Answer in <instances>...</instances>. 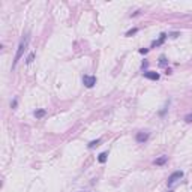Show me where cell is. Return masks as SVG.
Here are the masks:
<instances>
[{
    "mask_svg": "<svg viewBox=\"0 0 192 192\" xmlns=\"http://www.w3.org/2000/svg\"><path fill=\"white\" fill-rule=\"evenodd\" d=\"M27 44H29V35H26L21 41H20V45H18V48H17V53H15V57H14V63H12V69H15V66H17V63L20 62V59L23 57V54H24V51H26V48H27Z\"/></svg>",
    "mask_w": 192,
    "mask_h": 192,
    "instance_id": "1",
    "label": "cell"
},
{
    "mask_svg": "<svg viewBox=\"0 0 192 192\" xmlns=\"http://www.w3.org/2000/svg\"><path fill=\"white\" fill-rule=\"evenodd\" d=\"M182 177H183V171H180V170H179V171L171 173V176L168 177V182H167V183H168V186H173V185H174L176 182H179Z\"/></svg>",
    "mask_w": 192,
    "mask_h": 192,
    "instance_id": "2",
    "label": "cell"
},
{
    "mask_svg": "<svg viewBox=\"0 0 192 192\" xmlns=\"http://www.w3.org/2000/svg\"><path fill=\"white\" fill-rule=\"evenodd\" d=\"M83 83L87 89H92L96 84V77L95 75H83Z\"/></svg>",
    "mask_w": 192,
    "mask_h": 192,
    "instance_id": "3",
    "label": "cell"
},
{
    "mask_svg": "<svg viewBox=\"0 0 192 192\" xmlns=\"http://www.w3.org/2000/svg\"><path fill=\"white\" fill-rule=\"evenodd\" d=\"M149 138H150V134H149V132H146V131L138 132V134H137V137H135L137 143H140V144H144V143H146Z\"/></svg>",
    "mask_w": 192,
    "mask_h": 192,
    "instance_id": "4",
    "label": "cell"
},
{
    "mask_svg": "<svg viewBox=\"0 0 192 192\" xmlns=\"http://www.w3.org/2000/svg\"><path fill=\"white\" fill-rule=\"evenodd\" d=\"M167 38H168V35H167V33H161V35H159V38H158V39H155V41L152 42V48L161 47V45L165 42V39H167Z\"/></svg>",
    "mask_w": 192,
    "mask_h": 192,
    "instance_id": "5",
    "label": "cell"
},
{
    "mask_svg": "<svg viewBox=\"0 0 192 192\" xmlns=\"http://www.w3.org/2000/svg\"><path fill=\"white\" fill-rule=\"evenodd\" d=\"M143 77L147 78V80H152V81H158L159 80V74L155 72V71H144L143 72Z\"/></svg>",
    "mask_w": 192,
    "mask_h": 192,
    "instance_id": "6",
    "label": "cell"
},
{
    "mask_svg": "<svg viewBox=\"0 0 192 192\" xmlns=\"http://www.w3.org/2000/svg\"><path fill=\"white\" fill-rule=\"evenodd\" d=\"M167 161H168V156H159L158 159H155V162H153V164L161 167V165H165V164H167Z\"/></svg>",
    "mask_w": 192,
    "mask_h": 192,
    "instance_id": "7",
    "label": "cell"
},
{
    "mask_svg": "<svg viewBox=\"0 0 192 192\" xmlns=\"http://www.w3.org/2000/svg\"><path fill=\"white\" fill-rule=\"evenodd\" d=\"M107 159H108V152H102V153L98 156V161H99L101 164H105Z\"/></svg>",
    "mask_w": 192,
    "mask_h": 192,
    "instance_id": "8",
    "label": "cell"
},
{
    "mask_svg": "<svg viewBox=\"0 0 192 192\" xmlns=\"http://www.w3.org/2000/svg\"><path fill=\"white\" fill-rule=\"evenodd\" d=\"M99 144H101V140L98 138V140H93V141H90V143L87 144V147H89V149H95V147H98Z\"/></svg>",
    "mask_w": 192,
    "mask_h": 192,
    "instance_id": "9",
    "label": "cell"
},
{
    "mask_svg": "<svg viewBox=\"0 0 192 192\" xmlns=\"http://www.w3.org/2000/svg\"><path fill=\"white\" fill-rule=\"evenodd\" d=\"M33 114H35V117H36V119H41V117H44V116L47 114V111H45V110H36Z\"/></svg>",
    "mask_w": 192,
    "mask_h": 192,
    "instance_id": "10",
    "label": "cell"
},
{
    "mask_svg": "<svg viewBox=\"0 0 192 192\" xmlns=\"http://www.w3.org/2000/svg\"><path fill=\"white\" fill-rule=\"evenodd\" d=\"M167 63H168V60H167V57H165L164 54H162V56H159V66L162 68V66H165Z\"/></svg>",
    "mask_w": 192,
    "mask_h": 192,
    "instance_id": "11",
    "label": "cell"
},
{
    "mask_svg": "<svg viewBox=\"0 0 192 192\" xmlns=\"http://www.w3.org/2000/svg\"><path fill=\"white\" fill-rule=\"evenodd\" d=\"M33 59H35V53H30V54L27 56V59H26V63H27V65H30V63L33 62Z\"/></svg>",
    "mask_w": 192,
    "mask_h": 192,
    "instance_id": "12",
    "label": "cell"
},
{
    "mask_svg": "<svg viewBox=\"0 0 192 192\" xmlns=\"http://www.w3.org/2000/svg\"><path fill=\"white\" fill-rule=\"evenodd\" d=\"M137 32H138V29H137V27H134V29H131V30H128V32H126V36L129 38V36H132V35H135Z\"/></svg>",
    "mask_w": 192,
    "mask_h": 192,
    "instance_id": "13",
    "label": "cell"
},
{
    "mask_svg": "<svg viewBox=\"0 0 192 192\" xmlns=\"http://www.w3.org/2000/svg\"><path fill=\"white\" fill-rule=\"evenodd\" d=\"M168 107H170V101H168V102L165 104V107H164V110H162V111H159V116H164V114L167 113V110H168Z\"/></svg>",
    "mask_w": 192,
    "mask_h": 192,
    "instance_id": "14",
    "label": "cell"
},
{
    "mask_svg": "<svg viewBox=\"0 0 192 192\" xmlns=\"http://www.w3.org/2000/svg\"><path fill=\"white\" fill-rule=\"evenodd\" d=\"M185 122L186 123H192V113H189V114L185 116Z\"/></svg>",
    "mask_w": 192,
    "mask_h": 192,
    "instance_id": "15",
    "label": "cell"
},
{
    "mask_svg": "<svg viewBox=\"0 0 192 192\" xmlns=\"http://www.w3.org/2000/svg\"><path fill=\"white\" fill-rule=\"evenodd\" d=\"M168 36H170V38H173V39H176V38L179 36V32H173V33H170Z\"/></svg>",
    "mask_w": 192,
    "mask_h": 192,
    "instance_id": "16",
    "label": "cell"
},
{
    "mask_svg": "<svg viewBox=\"0 0 192 192\" xmlns=\"http://www.w3.org/2000/svg\"><path fill=\"white\" fill-rule=\"evenodd\" d=\"M147 66H149V62H147V60H144V62H143V63H141V69H143V71H144V69H146V68H147Z\"/></svg>",
    "mask_w": 192,
    "mask_h": 192,
    "instance_id": "17",
    "label": "cell"
},
{
    "mask_svg": "<svg viewBox=\"0 0 192 192\" xmlns=\"http://www.w3.org/2000/svg\"><path fill=\"white\" fill-rule=\"evenodd\" d=\"M17 105H18V101H17V99H14V101L11 102V107H12V108H17Z\"/></svg>",
    "mask_w": 192,
    "mask_h": 192,
    "instance_id": "18",
    "label": "cell"
},
{
    "mask_svg": "<svg viewBox=\"0 0 192 192\" xmlns=\"http://www.w3.org/2000/svg\"><path fill=\"white\" fill-rule=\"evenodd\" d=\"M149 53V48H141L140 50V54H147Z\"/></svg>",
    "mask_w": 192,
    "mask_h": 192,
    "instance_id": "19",
    "label": "cell"
},
{
    "mask_svg": "<svg viewBox=\"0 0 192 192\" xmlns=\"http://www.w3.org/2000/svg\"><path fill=\"white\" fill-rule=\"evenodd\" d=\"M168 192H173V191H168Z\"/></svg>",
    "mask_w": 192,
    "mask_h": 192,
    "instance_id": "20",
    "label": "cell"
}]
</instances>
